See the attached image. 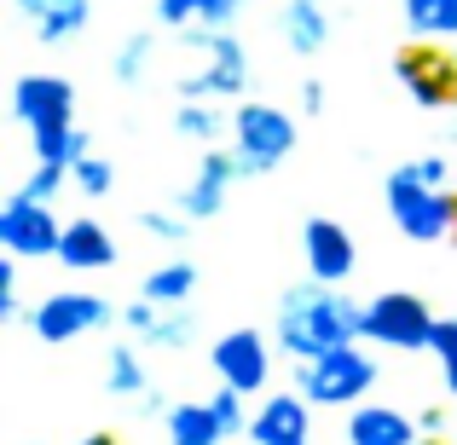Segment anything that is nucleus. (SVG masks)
<instances>
[{
  "label": "nucleus",
  "instance_id": "nucleus-31",
  "mask_svg": "<svg viewBox=\"0 0 457 445\" xmlns=\"http://www.w3.org/2000/svg\"><path fill=\"white\" fill-rule=\"evenodd\" d=\"M18 267H23L18 255L0 260V318H6V324H18V318H23V301H18Z\"/></svg>",
  "mask_w": 457,
  "mask_h": 445
},
{
  "label": "nucleus",
  "instance_id": "nucleus-36",
  "mask_svg": "<svg viewBox=\"0 0 457 445\" xmlns=\"http://www.w3.org/2000/svg\"><path fill=\"white\" fill-rule=\"evenodd\" d=\"M81 445H116V434H87Z\"/></svg>",
  "mask_w": 457,
  "mask_h": 445
},
{
  "label": "nucleus",
  "instance_id": "nucleus-17",
  "mask_svg": "<svg viewBox=\"0 0 457 445\" xmlns=\"http://www.w3.org/2000/svg\"><path fill=\"white\" fill-rule=\"evenodd\" d=\"M12 12L29 23V35L41 46H58V41H70V35L87 29L93 0H12Z\"/></svg>",
  "mask_w": 457,
  "mask_h": 445
},
{
  "label": "nucleus",
  "instance_id": "nucleus-22",
  "mask_svg": "<svg viewBox=\"0 0 457 445\" xmlns=\"http://www.w3.org/2000/svg\"><path fill=\"white\" fill-rule=\"evenodd\" d=\"M417 41H457V0H400Z\"/></svg>",
  "mask_w": 457,
  "mask_h": 445
},
{
  "label": "nucleus",
  "instance_id": "nucleus-15",
  "mask_svg": "<svg viewBox=\"0 0 457 445\" xmlns=\"http://www.w3.org/2000/svg\"><path fill=\"white\" fill-rule=\"evenodd\" d=\"M237 179H244V168H237L232 151H203L197 179H191L186 191H174V209H186L191 220H214V214L226 209V197H232Z\"/></svg>",
  "mask_w": 457,
  "mask_h": 445
},
{
  "label": "nucleus",
  "instance_id": "nucleus-16",
  "mask_svg": "<svg viewBox=\"0 0 457 445\" xmlns=\"http://www.w3.org/2000/svg\"><path fill=\"white\" fill-rule=\"evenodd\" d=\"M58 267L70 272H111L116 267V237L111 226H99L93 214H76V220H64V243H58Z\"/></svg>",
  "mask_w": 457,
  "mask_h": 445
},
{
  "label": "nucleus",
  "instance_id": "nucleus-33",
  "mask_svg": "<svg viewBox=\"0 0 457 445\" xmlns=\"http://www.w3.org/2000/svg\"><path fill=\"white\" fill-rule=\"evenodd\" d=\"M405 174H417V179H428V185H446V174H452V162L446 156H411V162H400Z\"/></svg>",
  "mask_w": 457,
  "mask_h": 445
},
{
  "label": "nucleus",
  "instance_id": "nucleus-6",
  "mask_svg": "<svg viewBox=\"0 0 457 445\" xmlns=\"http://www.w3.org/2000/svg\"><path fill=\"white\" fill-rule=\"evenodd\" d=\"M440 330V312L417 290H382L365 301V335L370 347H394V353H428Z\"/></svg>",
  "mask_w": 457,
  "mask_h": 445
},
{
  "label": "nucleus",
  "instance_id": "nucleus-30",
  "mask_svg": "<svg viewBox=\"0 0 457 445\" xmlns=\"http://www.w3.org/2000/svg\"><path fill=\"white\" fill-rule=\"evenodd\" d=\"M64 185H70V162H41V156H35V168H29V179H23V191L53 202Z\"/></svg>",
  "mask_w": 457,
  "mask_h": 445
},
{
  "label": "nucleus",
  "instance_id": "nucleus-34",
  "mask_svg": "<svg viewBox=\"0 0 457 445\" xmlns=\"http://www.w3.org/2000/svg\"><path fill=\"white\" fill-rule=\"evenodd\" d=\"M302 111H307V116H324V81H319V76L302 81Z\"/></svg>",
  "mask_w": 457,
  "mask_h": 445
},
{
  "label": "nucleus",
  "instance_id": "nucleus-26",
  "mask_svg": "<svg viewBox=\"0 0 457 445\" xmlns=\"http://www.w3.org/2000/svg\"><path fill=\"white\" fill-rule=\"evenodd\" d=\"M70 185H76L81 197H111V191H116V168L104 162V156H93V151H87L76 168H70Z\"/></svg>",
  "mask_w": 457,
  "mask_h": 445
},
{
  "label": "nucleus",
  "instance_id": "nucleus-10",
  "mask_svg": "<svg viewBox=\"0 0 457 445\" xmlns=\"http://www.w3.org/2000/svg\"><path fill=\"white\" fill-rule=\"evenodd\" d=\"M209 365H214V376L220 382H232V388H244L249 400L255 393H267V382H272V347H267V335L261 330H226V335H214V347H209Z\"/></svg>",
  "mask_w": 457,
  "mask_h": 445
},
{
  "label": "nucleus",
  "instance_id": "nucleus-11",
  "mask_svg": "<svg viewBox=\"0 0 457 445\" xmlns=\"http://www.w3.org/2000/svg\"><path fill=\"white\" fill-rule=\"evenodd\" d=\"M302 260H307V278L319 284H347L359 267V243L353 232H347L342 220H330V214H312L302 226Z\"/></svg>",
  "mask_w": 457,
  "mask_h": 445
},
{
  "label": "nucleus",
  "instance_id": "nucleus-28",
  "mask_svg": "<svg viewBox=\"0 0 457 445\" xmlns=\"http://www.w3.org/2000/svg\"><path fill=\"white\" fill-rule=\"evenodd\" d=\"M191 226H197V220H191L186 209H174V214H168V209H139V232L162 237V243H186Z\"/></svg>",
  "mask_w": 457,
  "mask_h": 445
},
{
  "label": "nucleus",
  "instance_id": "nucleus-5",
  "mask_svg": "<svg viewBox=\"0 0 457 445\" xmlns=\"http://www.w3.org/2000/svg\"><path fill=\"white\" fill-rule=\"evenodd\" d=\"M295 139H302V128H295L290 111H278V104H237L232 111V156L237 168H244V179H261L272 174V168L290 162Z\"/></svg>",
  "mask_w": 457,
  "mask_h": 445
},
{
  "label": "nucleus",
  "instance_id": "nucleus-13",
  "mask_svg": "<svg viewBox=\"0 0 457 445\" xmlns=\"http://www.w3.org/2000/svg\"><path fill=\"white\" fill-rule=\"evenodd\" d=\"M394 76H400V87L411 93L423 111H446V104H457V64L446 53H435V46L400 53L394 58Z\"/></svg>",
  "mask_w": 457,
  "mask_h": 445
},
{
  "label": "nucleus",
  "instance_id": "nucleus-20",
  "mask_svg": "<svg viewBox=\"0 0 457 445\" xmlns=\"http://www.w3.org/2000/svg\"><path fill=\"white\" fill-rule=\"evenodd\" d=\"M162 428H168V445H226V423L214 416L209 400H186V405H168L162 411Z\"/></svg>",
  "mask_w": 457,
  "mask_h": 445
},
{
  "label": "nucleus",
  "instance_id": "nucleus-8",
  "mask_svg": "<svg viewBox=\"0 0 457 445\" xmlns=\"http://www.w3.org/2000/svg\"><path fill=\"white\" fill-rule=\"evenodd\" d=\"M111 318H116V307L104 295H93V290H53V295L35 301L29 330H35L41 347H70V342H81V335L104 330Z\"/></svg>",
  "mask_w": 457,
  "mask_h": 445
},
{
  "label": "nucleus",
  "instance_id": "nucleus-23",
  "mask_svg": "<svg viewBox=\"0 0 457 445\" xmlns=\"http://www.w3.org/2000/svg\"><path fill=\"white\" fill-rule=\"evenodd\" d=\"M191 290H197V267L191 260H168V267L145 272V284H139V295L156 301V307H186Z\"/></svg>",
  "mask_w": 457,
  "mask_h": 445
},
{
  "label": "nucleus",
  "instance_id": "nucleus-37",
  "mask_svg": "<svg viewBox=\"0 0 457 445\" xmlns=\"http://www.w3.org/2000/svg\"><path fill=\"white\" fill-rule=\"evenodd\" d=\"M417 445H452V440H446V434H423Z\"/></svg>",
  "mask_w": 457,
  "mask_h": 445
},
{
  "label": "nucleus",
  "instance_id": "nucleus-4",
  "mask_svg": "<svg viewBox=\"0 0 457 445\" xmlns=\"http://www.w3.org/2000/svg\"><path fill=\"white\" fill-rule=\"evenodd\" d=\"M382 202H388V220L400 237L411 243H440V237L457 232V197L446 185H428V179L394 168L388 185H382Z\"/></svg>",
  "mask_w": 457,
  "mask_h": 445
},
{
  "label": "nucleus",
  "instance_id": "nucleus-14",
  "mask_svg": "<svg viewBox=\"0 0 457 445\" xmlns=\"http://www.w3.org/2000/svg\"><path fill=\"white\" fill-rule=\"evenodd\" d=\"M249 440L255 445H312V400L295 393H267L249 416Z\"/></svg>",
  "mask_w": 457,
  "mask_h": 445
},
{
  "label": "nucleus",
  "instance_id": "nucleus-21",
  "mask_svg": "<svg viewBox=\"0 0 457 445\" xmlns=\"http://www.w3.org/2000/svg\"><path fill=\"white\" fill-rule=\"evenodd\" d=\"M145 347L139 342H116L111 358H104V388L116 393V400H145L151 393V376H145Z\"/></svg>",
  "mask_w": 457,
  "mask_h": 445
},
{
  "label": "nucleus",
  "instance_id": "nucleus-38",
  "mask_svg": "<svg viewBox=\"0 0 457 445\" xmlns=\"http://www.w3.org/2000/svg\"><path fill=\"white\" fill-rule=\"evenodd\" d=\"M452 134H457V122H452Z\"/></svg>",
  "mask_w": 457,
  "mask_h": 445
},
{
  "label": "nucleus",
  "instance_id": "nucleus-27",
  "mask_svg": "<svg viewBox=\"0 0 457 445\" xmlns=\"http://www.w3.org/2000/svg\"><path fill=\"white\" fill-rule=\"evenodd\" d=\"M244 400H249V393L232 388V382H220V388L209 393V405H214V416L226 423V434H249V416H255V411H244Z\"/></svg>",
  "mask_w": 457,
  "mask_h": 445
},
{
  "label": "nucleus",
  "instance_id": "nucleus-2",
  "mask_svg": "<svg viewBox=\"0 0 457 445\" xmlns=\"http://www.w3.org/2000/svg\"><path fill=\"white\" fill-rule=\"evenodd\" d=\"M12 116H18V128H29V145L41 162L76 168L93 151V134L76 128V87L64 76H46V70L18 76L12 81Z\"/></svg>",
  "mask_w": 457,
  "mask_h": 445
},
{
  "label": "nucleus",
  "instance_id": "nucleus-39",
  "mask_svg": "<svg viewBox=\"0 0 457 445\" xmlns=\"http://www.w3.org/2000/svg\"><path fill=\"white\" fill-rule=\"evenodd\" d=\"M244 6H249V0H244Z\"/></svg>",
  "mask_w": 457,
  "mask_h": 445
},
{
  "label": "nucleus",
  "instance_id": "nucleus-19",
  "mask_svg": "<svg viewBox=\"0 0 457 445\" xmlns=\"http://www.w3.org/2000/svg\"><path fill=\"white\" fill-rule=\"evenodd\" d=\"M278 29H284V46H290L295 58H312L330 41V12H324V0H284Z\"/></svg>",
  "mask_w": 457,
  "mask_h": 445
},
{
  "label": "nucleus",
  "instance_id": "nucleus-9",
  "mask_svg": "<svg viewBox=\"0 0 457 445\" xmlns=\"http://www.w3.org/2000/svg\"><path fill=\"white\" fill-rule=\"evenodd\" d=\"M58 243H64V220L53 214L46 197H29V191L18 185L0 202V249H6V255L46 260V255H58Z\"/></svg>",
  "mask_w": 457,
  "mask_h": 445
},
{
  "label": "nucleus",
  "instance_id": "nucleus-29",
  "mask_svg": "<svg viewBox=\"0 0 457 445\" xmlns=\"http://www.w3.org/2000/svg\"><path fill=\"white\" fill-rule=\"evenodd\" d=\"M428 353L440 358V382H446V393L457 400V318H440L435 347H428Z\"/></svg>",
  "mask_w": 457,
  "mask_h": 445
},
{
  "label": "nucleus",
  "instance_id": "nucleus-24",
  "mask_svg": "<svg viewBox=\"0 0 457 445\" xmlns=\"http://www.w3.org/2000/svg\"><path fill=\"white\" fill-rule=\"evenodd\" d=\"M226 111L220 104H203V99H179V111H174V134L179 139H197V145H214V139L226 134Z\"/></svg>",
  "mask_w": 457,
  "mask_h": 445
},
{
  "label": "nucleus",
  "instance_id": "nucleus-7",
  "mask_svg": "<svg viewBox=\"0 0 457 445\" xmlns=\"http://www.w3.org/2000/svg\"><path fill=\"white\" fill-rule=\"evenodd\" d=\"M186 46H203L209 53V64L197 70V76H179V99H237V93L249 87V46L237 41L232 29H203V23H191Z\"/></svg>",
  "mask_w": 457,
  "mask_h": 445
},
{
  "label": "nucleus",
  "instance_id": "nucleus-12",
  "mask_svg": "<svg viewBox=\"0 0 457 445\" xmlns=\"http://www.w3.org/2000/svg\"><path fill=\"white\" fill-rule=\"evenodd\" d=\"M122 324L139 347H156V353H179V347L197 342V312L191 307H156L145 295H134L122 307Z\"/></svg>",
  "mask_w": 457,
  "mask_h": 445
},
{
  "label": "nucleus",
  "instance_id": "nucleus-1",
  "mask_svg": "<svg viewBox=\"0 0 457 445\" xmlns=\"http://www.w3.org/2000/svg\"><path fill=\"white\" fill-rule=\"evenodd\" d=\"M365 335V301L342 295L336 284L302 278L278 295V347L307 365V358L330 353V347H347Z\"/></svg>",
  "mask_w": 457,
  "mask_h": 445
},
{
  "label": "nucleus",
  "instance_id": "nucleus-3",
  "mask_svg": "<svg viewBox=\"0 0 457 445\" xmlns=\"http://www.w3.org/2000/svg\"><path fill=\"white\" fill-rule=\"evenodd\" d=\"M377 382H382V370H377V358H370L359 342L330 347V353L295 365V388H302L312 405H324V411H353L359 400H370Z\"/></svg>",
  "mask_w": 457,
  "mask_h": 445
},
{
  "label": "nucleus",
  "instance_id": "nucleus-32",
  "mask_svg": "<svg viewBox=\"0 0 457 445\" xmlns=\"http://www.w3.org/2000/svg\"><path fill=\"white\" fill-rule=\"evenodd\" d=\"M203 18V0H156V23L162 29H191Z\"/></svg>",
  "mask_w": 457,
  "mask_h": 445
},
{
  "label": "nucleus",
  "instance_id": "nucleus-18",
  "mask_svg": "<svg viewBox=\"0 0 457 445\" xmlns=\"http://www.w3.org/2000/svg\"><path fill=\"white\" fill-rule=\"evenodd\" d=\"M417 440H423V428L405 411H394V405L359 400L353 411H347V445H417Z\"/></svg>",
  "mask_w": 457,
  "mask_h": 445
},
{
  "label": "nucleus",
  "instance_id": "nucleus-35",
  "mask_svg": "<svg viewBox=\"0 0 457 445\" xmlns=\"http://www.w3.org/2000/svg\"><path fill=\"white\" fill-rule=\"evenodd\" d=\"M417 428H423V434H446V411H440V405H423V411H417Z\"/></svg>",
  "mask_w": 457,
  "mask_h": 445
},
{
  "label": "nucleus",
  "instance_id": "nucleus-25",
  "mask_svg": "<svg viewBox=\"0 0 457 445\" xmlns=\"http://www.w3.org/2000/svg\"><path fill=\"white\" fill-rule=\"evenodd\" d=\"M151 53H156V35H145V29L128 35V41L116 46V58H111V76L122 81V87H134V81L151 70Z\"/></svg>",
  "mask_w": 457,
  "mask_h": 445
}]
</instances>
